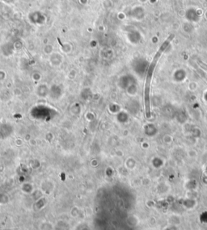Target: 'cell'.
<instances>
[{
	"label": "cell",
	"mask_w": 207,
	"mask_h": 230,
	"mask_svg": "<svg viewBox=\"0 0 207 230\" xmlns=\"http://www.w3.org/2000/svg\"><path fill=\"white\" fill-rule=\"evenodd\" d=\"M174 36L171 35L168 38L163 42V45L160 46V48L157 51L156 54L154 57L152 62H150L149 68L147 72V76H146V83H145V91H144V99H145V108H146V116L147 118L150 116V83H151L152 76L154 71V68L156 66V64L160 58L162 53L164 52V50L167 49V47L170 44L171 40L173 39Z\"/></svg>",
	"instance_id": "6da1fadb"
}]
</instances>
